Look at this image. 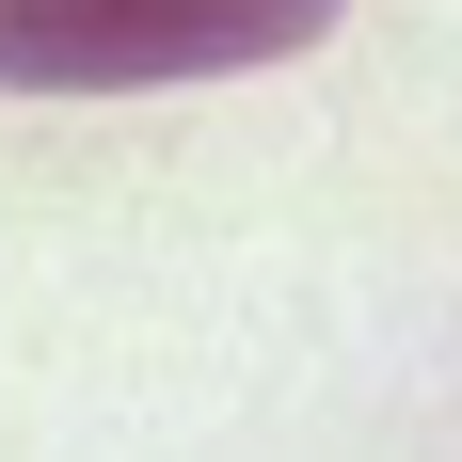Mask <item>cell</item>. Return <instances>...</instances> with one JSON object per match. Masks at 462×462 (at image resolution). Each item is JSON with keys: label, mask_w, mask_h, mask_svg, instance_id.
I'll use <instances>...</instances> for the list:
<instances>
[{"label": "cell", "mask_w": 462, "mask_h": 462, "mask_svg": "<svg viewBox=\"0 0 462 462\" xmlns=\"http://www.w3.org/2000/svg\"><path fill=\"white\" fill-rule=\"evenodd\" d=\"M351 0H0V96H176L319 48Z\"/></svg>", "instance_id": "obj_1"}]
</instances>
